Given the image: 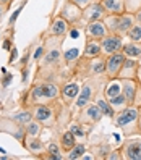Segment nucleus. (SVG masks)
Masks as SVG:
<instances>
[{
  "label": "nucleus",
  "mask_w": 141,
  "mask_h": 160,
  "mask_svg": "<svg viewBox=\"0 0 141 160\" xmlns=\"http://www.w3.org/2000/svg\"><path fill=\"white\" fill-rule=\"evenodd\" d=\"M114 123L122 129L125 138L139 136V105H130L115 113Z\"/></svg>",
  "instance_id": "f257e3e1"
},
{
  "label": "nucleus",
  "mask_w": 141,
  "mask_h": 160,
  "mask_svg": "<svg viewBox=\"0 0 141 160\" xmlns=\"http://www.w3.org/2000/svg\"><path fill=\"white\" fill-rule=\"evenodd\" d=\"M107 81L109 79L106 78V74L104 76H91L88 79H84L78 97H76V100H75V105H76L78 108H83V107H86L88 103L96 102V99L99 97L97 96L99 89L104 88Z\"/></svg>",
  "instance_id": "f03ea898"
},
{
  "label": "nucleus",
  "mask_w": 141,
  "mask_h": 160,
  "mask_svg": "<svg viewBox=\"0 0 141 160\" xmlns=\"http://www.w3.org/2000/svg\"><path fill=\"white\" fill-rule=\"evenodd\" d=\"M104 117L102 115L101 108L97 107V103H88L86 107L80 108V113L76 117V121L81 126H94L96 123H99L101 118Z\"/></svg>",
  "instance_id": "7ed1b4c3"
},
{
  "label": "nucleus",
  "mask_w": 141,
  "mask_h": 160,
  "mask_svg": "<svg viewBox=\"0 0 141 160\" xmlns=\"http://www.w3.org/2000/svg\"><path fill=\"white\" fill-rule=\"evenodd\" d=\"M0 133H5V134H12L16 141L23 142V139L26 136V131L24 126L16 123L15 120H12L10 117H0Z\"/></svg>",
  "instance_id": "20e7f679"
},
{
  "label": "nucleus",
  "mask_w": 141,
  "mask_h": 160,
  "mask_svg": "<svg viewBox=\"0 0 141 160\" xmlns=\"http://www.w3.org/2000/svg\"><path fill=\"white\" fill-rule=\"evenodd\" d=\"M123 36L120 34H107L104 39L101 41V52L102 57H109L112 53L122 52L123 49Z\"/></svg>",
  "instance_id": "39448f33"
},
{
  "label": "nucleus",
  "mask_w": 141,
  "mask_h": 160,
  "mask_svg": "<svg viewBox=\"0 0 141 160\" xmlns=\"http://www.w3.org/2000/svg\"><path fill=\"white\" fill-rule=\"evenodd\" d=\"M118 150L123 160H141V138H127V141L120 146Z\"/></svg>",
  "instance_id": "423d86ee"
},
{
  "label": "nucleus",
  "mask_w": 141,
  "mask_h": 160,
  "mask_svg": "<svg viewBox=\"0 0 141 160\" xmlns=\"http://www.w3.org/2000/svg\"><path fill=\"white\" fill-rule=\"evenodd\" d=\"M125 55L122 52L117 53H112L109 57H106V78L107 79H115L118 78L120 70L123 67V62H125Z\"/></svg>",
  "instance_id": "0eeeda50"
},
{
  "label": "nucleus",
  "mask_w": 141,
  "mask_h": 160,
  "mask_svg": "<svg viewBox=\"0 0 141 160\" xmlns=\"http://www.w3.org/2000/svg\"><path fill=\"white\" fill-rule=\"evenodd\" d=\"M59 15L63 18V20H67L70 23V26L76 24V23H80L83 20V10L76 3H73L71 0H65V3L62 5Z\"/></svg>",
  "instance_id": "6e6552de"
},
{
  "label": "nucleus",
  "mask_w": 141,
  "mask_h": 160,
  "mask_svg": "<svg viewBox=\"0 0 141 160\" xmlns=\"http://www.w3.org/2000/svg\"><path fill=\"white\" fill-rule=\"evenodd\" d=\"M21 146L28 150L29 154H33L34 157H42L44 154H47V144L44 141H41V138H34V136H24Z\"/></svg>",
  "instance_id": "1a4fd4ad"
},
{
  "label": "nucleus",
  "mask_w": 141,
  "mask_h": 160,
  "mask_svg": "<svg viewBox=\"0 0 141 160\" xmlns=\"http://www.w3.org/2000/svg\"><path fill=\"white\" fill-rule=\"evenodd\" d=\"M122 81V94L128 99L131 105H136L138 92H139V79L138 78H123Z\"/></svg>",
  "instance_id": "9d476101"
},
{
  "label": "nucleus",
  "mask_w": 141,
  "mask_h": 160,
  "mask_svg": "<svg viewBox=\"0 0 141 160\" xmlns=\"http://www.w3.org/2000/svg\"><path fill=\"white\" fill-rule=\"evenodd\" d=\"M106 15L107 13L104 10V7H102V3L99 2V0H96V2H92L89 7H86L83 10V21L84 23L99 21V20H104Z\"/></svg>",
  "instance_id": "9b49d317"
},
{
  "label": "nucleus",
  "mask_w": 141,
  "mask_h": 160,
  "mask_svg": "<svg viewBox=\"0 0 141 160\" xmlns=\"http://www.w3.org/2000/svg\"><path fill=\"white\" fill-rule=\"evenodd\" d=\"M84 34H86V37H89V39L102 41L109 34V31L104 24V20H99V21L86 23V26H84Z\"/></svg>",
  "instance_id": "f8f14e48"
},
{
  "label": "nucleus",
  "mask_w": 141,
  "mask_h": 160,
  "mask_svg": "<svg viewBox=\"0 0 141 160\" xmlns=\"http://www.w3.org/2000/svg\"><path fill=\"white\" fill-rule=\"evenodd\" d=\"M80 89H81V86L76 81L63 84V86L60 88V100L63 103H67V105H71V103H75V100H76L78 94H80Z\"/></svg>",
  "instance_id": "ddd939ff"
},
{
  "label": "nucleus",
  "mask_w": 141,
  "mask_h": 160,
  "mask_svg": "<svg viewBox=\"0 0 141 160\" xmlns=\"http://www.w3.org/2000/svg\"><path fill=\"white\" fill-rule=\"evenodd\" d=\"M70 29V23L67 20H63L60 15H57L52 20L49 29H47V36H57V37H65V34Z\"/></svg>",
  "instance_id": "4468645a"
},
{
  "label": "nucleus",
  "mask_w": 141,
  "mask_h": 160,
  "mask_svg": "<svg viewBox=\"0 0 141 160\" xmlns=\"http://www.w3.org/2000/svg\"><path fill=\"white\" fill-rule=\"evenodd\" d=\"M139 70H141V65H139L138 60H135V58H125L123 67H122L120 74H118V79H123V78H138Z\"/></svg>",
  "instance_id": "2eb2a0df"
},
{
  "label": "nucleus",
  "mask_w": 141,
  "mask_h": 160,
  "mask_svg": "<svg viewBox=\"0 0 141 160\" xmlns=\"http://www.w3.org/2000/svg\"><path fill=\"white\" fill-rule=\"evenodd\" d=\"M102 52H101V41L97 39H89L86 37V44H84V50H83V58H96L101 57Z\"/></svg>",
  "instance_id": "dca6fc26"
},
{
  "label": "nucleus",
  "mask_w": 141,
  "mask_h": 160,
  "mask_svg": "<svg viewBox=\"0 0 141 160\" xmlns=\"http://www.w3.org/2000/svg\"><path fill=\"white\" fill-rule=\"evenodd\" d=\"M107 15H122L125 13V0H99Z\"/></svg>",
  "instance_id": "f3484780"
},
{
  "label": "nucleus",
  "mask_w": 141,
  "mask_h": 160,
  "mask_svg": "<svg viewBox=\"0 0 141 160\" xmlns=\"http://www.w3.org/2000/svg\"><path fill=\"white\" fill-rule=\"evenodd\" d=\"M135 23H136L135 13H128V12L122 13V15H120V24H118V34L123 36V37H127L128 31L133 28Z\"/></svg>",
  "instance_id": "a211bd4d"
},
{
  "label": "nucleus",
  "mask_w": 141,
  "mask_h": 160,
  "mask_svg": "<svg viewBox=\"0 0 141 160\" xmlns=\"http://www.w3.org/2000/svg\"><path fill=\"white\" fill-rule=\"evenodd\" d=\"M80 50L76 49V47H71V49L68 50H65L62 53V58H63V63H65V67H67L70 71L75 73V67H76V62L80 60Z\"/></svg>",
  "instance_id": "6ab92c4d"
},
{
  "label": "nucleus",
  "mask_w": 141,
  "mask_h": 160,
  "mask_svg": "<svg viewBox=\"0 0 141 160\" xmlns=\"http://www.w3.org/2000/svg\"><path fill=\"white\" fill-rule=\"evenodd\" d=\"M122 53H123L127 58H135V60H139V58H141V42L128 41L127 44H123Z\"/></svg>",
  "instance_id": "aec40b11"
},
{
  "label": "nucleus",
  "mask_w": 141,
  "mask_h": 160,
  "mask_svg": "<svg viewBox=\"0 0 141 160\" xmlns=\"http://www.w3.org/2000/svg\"><path fill=\"white\" fill-rule=\"evenodd\" d=\"M59 144H60L62 152L67 154L68 150H71L75 146H76V136H75L70 129H68V131H65V133H62V134H60Z\"/></svg>",
  "instance_id": "412c9836"
},
{
  "label": "nucleus",
  "mask_w": 141,
  "mask_h": 160,
  "mask_svg": "<svg viewBox=\"0 0 141 160\" xmlns=\"http://www.w3.org/2000/svg\"><path fill=\"white\" fill-rule=\"evenodd\" d=\"M118 94H122V81L118 78L109 79L106 82V86H104V96H106V99L115 97V96H118Z\"/></svg>",
  "instance_id": "4be33fe9"
},
{
  "label": "nucleus",
  "mask_w": 141,
  "mask_h": 160,
  "mask_svg": "<svg viewBox=\"0 0 141 160\" xmlns=\"http://www.w3.org/2000/svg\"><path fill=\"white\" fill-rule=\"evenodd\" d=\"M7 117H10L12 120H15L16 123H20V125H28L29 121L33 120V113H31V110L28 108V107H23L21 110H18V112H13V113L10 115H7Z\"/></svg>",
  "instance_id": "5701e85b"
},
{
  "label": "nucleus",
  "mask_w": 141,
  "mask_h": 160,
  "mask_svg": "<svg viewBox=\"0 0 141 160\" xmlns=\"http://www.w3.org/2000/svg\"><path fill=\"white\" fill-rule=\"evenodd\" d=\"M107 100H109V103L112 105V108L115 110V113H118V112H122L123 108H127V107L131 105V103L128 102V99L123 96V94H118V96L110 97V99H107Z\"/></svg>",
  "instance_id": "b1692460"
},
{
  "label": "nucleus",
  "mask_w": 141,
  "mask_h": 160,
  "mask_svg": "<svg viewBox=\"0 0 141 160\" xmlns=\"http://www.w3.org/2000/svg\"><path fill=\"white\" fill-rule=\"evenodd\" d=\"M104 24L107 28L109 34H118V24H120V15H106Z\"/></svg>",
  "instance_id": "393cba45"
},
{
  "label": "nucleus",
  "mask_w": 141,
  "mask_h": 160,
  "mask_svg": "<svg viewBox=\"0 0 141 160\" xmlns=\"http://www.w3.org/2000/svg\"><path fill=\"white\" fill-rule=\"evenodd\" d=\"M96 103H97V107L101 108L102 115L109 117L110 120H114V118H115V110L112 108V105L109 103V100H107L106 97H97V99H96Z\"/></svg>",
  "instance_id": "a878e982"
},
{
  "label": "nucleus",
  "mask_w": 141,
  "mask_h": 160,
  "mask_svg": "<svg viewBox=\"0 0 141 160\" xmlns=\"http://www.w3.org/2000/svg\"><path fill=\"white\" fill-rule=\"evenodd\" d=\"M42 129H44V126L39 123L37 120H31L28 125H24V131H26V134L28 136H34V138H41V134H42Z\"/></svg>",
  "instance_id": "bb28decb"
},
{
  "label": "nucleus",
  "mask_w": 141,
  "mask_h": 160,
  "mask_svg": "<svg viewBox=\"0 0 141 160\" xmlns=\"http://www.w3.org/2000/svg\"><path fill=\"white\" fill-rule=\"evenodd\" d=\"M83 154H86V146L84 144H76L71 150L67 152V158L68 160H76V158H81Z\"/></svg>",
  "instance_id": "cd10ccee"
},
{
  "label": "nucleus",
  "mask_w": 141,
  "mask_h": 160,
  "mask_svg": "<svg viewBox=\"0 0 141 160\" xmlns=\"http://www.w3.org/2000/svg\"><path fill=\"white\" fill-rule=\"evenodd\" d=\"M128 41H133V42H141V21H136L133 24V28L128 31L127 34Z\"/></svg>",
  "instance_id": "c85d7f7f"
},
{
  "label": "nucleus",
  "mask_w": 141,
  "mask_h": 160,
  "mask_svg": "<svg viewBox=\"0 0 141 160\" xmlns=\"http://www.w3.org/2000/svg\"><path fill=\"white\" fill-rule=\"evenodd\" d=\"M92 152L97 154L94 158H106L107 154L110 152V146H107V144H104V146H94L92 147Z\"/></svg>",
  "instance_id": "c756f323"
},
{
  "label": "nucleus",
  "mask_w": 141,
  "mask_h": 160,
  "mask_svg": "<svg viewBox=\"0 0 141 160\" xmlns=\"http://www.w3.org/2000/svg\"><path fill=\"white\" fill-rule=\"evenodd\" d=\"M141 8V0H125V12L136 13Z\"/></svg>",
  "instance_id": "7c9ffc66"
},
{
  "label": "nucleus",
  "mask_w": 141,
  "mask_h": 160,
  "mask_svg": "<svg viewBox=\"0 0 141 160\" xmlns=\"http://www.w3.org/2000/svg\"><path fill=\"white\" fill-rule=\"evenodd\" d=\"M44 53H45V47H44V44H42V45H39V47H37V49L33 52V60L39 63V62L42 60V57H44Z\"/></svg>",
  "instance_id": "2f4dec72"
},
{
  "label": "nucleus",
  "mask_w": 141,
  "mask_h": 160,
  "mask_svg": "<svg viewBox=\"0 0 141 160\" xmlns=\"http://www.w3.org/2000/svg\"><path fill=\"white\" fill-rule=\"evenodd\" d=\"M70 131H71V133H73L75 136H76V138H84V136H86V133H84V131L81 129V125L78 123V121H76V123H75V125L70 128Z\"/></svg>",
  "instance_id": "473e14b6"
},
{
  "label": "nucleus",
  "mask_w": 141,
  "mask_h": 160,
  "mask_svg": "<svg viewBox=\"0 0 141 160\" xmlns=\"http://www.w3.org/2000/svg\"><path fill=\"white\" fill-rule=\"evenodd\" d=\"M71 2H73V3H76V5L81 8V10H84V8L89 7L92 2H96V0H71Z\"/></svg>",
  "instance_id": "72a5a7b5"
},
{
  "label": "nucleus",
  "mask_w": 141,
  "mask_h": 160,
  "mask_svg": "<svg viewBox=\"0 0 141 160\" xmlns=\"http://www.w3.org/2000/svg\"><path fill=\"white\" fill-rule=\"evenodd\" d=\"M68 32H70V37H71V39H78V37H80V28L73 24V26H70Z\"/></svg>",
  "instance_id": "f704fd0d"
},
{
  "label": "nucleus",
  "mask_w": 141,
  "mask_h": 160,
  "mask_svg": "<svg viewBox=\"0 0 141 160\" xmlns=\"http://www.w3.org/2000/svg\"><path fill=\"white\" fill-rule=\"evenodd\" d=\"M106 158L107 160H120L122 158V154H120V150H110Z\"/></svg>",
  "instance_id": "c9c22d12"
},
{
  "label": "nucleus",
  "mask_w": 141,
  "mask_h": 160,
  "mask_svg": "<svg viewBox=\"0 0 141 160\" xmlns=\"http://www.w3.org/2000/svg\"><path fill=\"white\" fill-rule=\"evenodd\" d=\"M21 10H23V5L20 7V8H16V10L13 12V15H12V18H10V24L13 26L15 24V21H16V18L20 16V13H21Z\"/></svg>",
  "instance_id": "e433bc0d"
},
{
  "label": "nucleus",
  "mask_w": 141,
  "mask_h": 160,
  "mask_svg": "<svg viewBox=\"0 0 141 160\" xmlns=\"http://www.w3.org/2000/svg\"><path fill=\"white\" fill-rule=\"evenodd\" d=\"M28 73H29V70H28V67H24V68L21 70V74H23L21 81H23V82H28Z\"/></svg>",
  "instance_id": "4c0bfd02"
},
{
  "label": "nucleus",
  "mask_w": 141,
  "mask_h": 160,
  "mask_svg": "<svg viewBox=\"0 0 141 160\" xmlns=\"http://www.w3.org/2000/svg\"><path fill=\"white\" fill-rule=\"evenodd\" d=\"M8 12V8L5 7V5H2L0 3V23H2V20H3V16H5V13Z\"/></svg>",
  "instance_id": "58836bf2"
},
{
  "label": "nucleus",
  "mask_w": 141,
  "mask_h": 160,
  "mask_svg": "<svg viewBox=\"0 0 141 160\" xmlns=\"http://www.w3.org/2000/svg\"><path fill=\"white\" fill-rule=\"evenodd\" d=\"M12 78H13V76H12V74H5V79H3V82H2V84H3V86H5V88L8 86V84H10V81H12Z\"/></svg>",
  "instance_id": "ea45409f"
},
{
  "label": "nucleus",
  "mask_w": 141,
  "mask_h": 160,
  "mask_svg": "<svg viewBox=\"0 0 141 160\" xmlns=\"http://www.w3.org/2000/svg\"><path fill=\"white\" fill-rule=\"evenodd\" d=\"M15 2V0H0V3H2V5H5L7 8H10V5Z\"/></svg>",
  "instance_id": "a19ab883"
},
{
  "label": "nucleus",
  "mask_w": 141,
  "mask_h": 160,
  "mask_svg": "<svg viewBox=\"0 0 141 160\" xmlns=\"http://www.w3.org/2000/svg\"><path fill=\"white\" fill-rule=\"evenodd\" d=\"M16 58V49H12V55H10V63Z\"/></svg>",
  "instance_id": "79ce46f5"
},
{
  "label": "nucleus",
  "mask_w": 141,
  "mask_h": 160,
  "mask_svg": "<svg viewBox=\"0 0 141 160\" xmlns=\"http://www.w3.org/2000/svg\"><path fill=\"white\" fill-rule=\"evenodd\" d=\"M135 16H136V21H141V8H139V10L135 13Z\"/></svg>",
  "instance_id": "37998d69"
},
{
  "label": "nucleus",
  "mask_w": 141,
  "mask_h": 160,
  "mask_svg": "<svg viewBox=\"0 0 141 160\" xmlns=\"http://www.w3.org/2000/svg\"><path fill=\"white\" fill-rule=\"evenodd\" d=\"M3 49H5V50L10 49V41H5V42H3Z\"/></svg>",
  "instance_id": "c03bdc74"
},
{
  "label": "nucleus",
  "mask_w": 141,
  "mask_h": 160,
  "mask_svg": "<svg viewBox=\"0 0 141 160\" xmlns=\"http://www.w3.org/2000/svg\"><path fill=\"white\" fill-rule=\"evenodd\" d=\"M139 136H141V105H139Z\"/></svg>",
  "instance_id": "a18cd8bd"
}]
</instances>
